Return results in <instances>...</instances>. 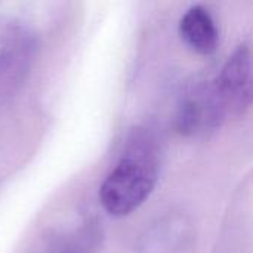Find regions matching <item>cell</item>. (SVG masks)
<instances>
[{
	"label": "cell",
	"instance_id": "6da1fadb",
	"mask_svg": "<svg viewBox=\"0 0 253 253\" xmlns=\"http://www.w3.org/2000/svg\"><path fill=\"white\" fill-rule=\"evenodd\" d=\"M157 173L159 166L151 139L145 133L135 135L127 151L99 188L102 208L116 218L130 215L153 193Z\"/></svg>",
	"mask_w": 253,
	"mask_h": 253
},
{
	"label": "cell",
	"instance_id": "7a4b0ae2",
	"mask_svg": "<svg viewBox=\"0 0 253 253\" xmlns=\"http://www.w3.org/2000/svg\"><path fill=\"white\" fill-rule=\"evenodd\" d=\"M37 39L22 21L0 15V105L24 84L36 58Z\"/></svg>",
	"mask_w": 253,
	"mask_h": 253
},
{
	"label": "cell",
	"instance_id": "277c9868",
	"mask_svg": "<svg viewBox=\"0 0 253 253\" xmlns=\"http://www.w3.org/2000/svg\"><path fill=\"white\" fill-rule=\"evenodd\" d=\"M184 42L200 55H212L219 43V33L211 12L203 6L190 7L179 22Z\"/></svg>",
	"mask_w": 253,
	"mask_h": 253
},
{
	"label": "cell",
	"instance_id": "3957f363",
	"mask_svg": "<svg viewBox=\"0 0 253 253\" xmlns=\"http://www.w3.org/2000/svg\"><path fill=\"white\" fill-rule=\"evenodd\" d=\"M215 99L225 113L242 111L253 104V49L240 46L222 67L215 87Z\"/></svg>",
	"mask_w": 253,
	"mask_h": 253
},
{
	"label": "cell",
	"instance_id": "5b68a950",
	"mask_svg": "<svg viewBox=\"0 0 253 253\" xmlns=\"http://www.w3.org/2000/svg\"><path fill=\"white\" fill-rule=\"evenodd\" d=\"M101 230L96 224H86L71 234L53 240L42 253H95L101 243Z\"/></svg>",
	"mask_w": 253,
	"mask_h": 253
}]
</instances>
